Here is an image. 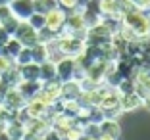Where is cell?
<instances>
[{
    "mask_svg": "<svg viewBox=\"0 0 150 140\" xmlns=\"http://www.w3.org/2000/svg\"><path fill=\"white\" fill-rule=\"evenodd\" d=\"M121 23H123L125 27H129V29L137 35L139 40L146 39V37L150 35V19H148V13L141 12V10H131V12H127L121 18Z\"/></svg>",
    "mask_w": 150,
    "mask_h": 140,
    "instance_id": "cell-1",
    "label": "cell"
},
{
    "mask_svg": "<svg viewBox=\"0 0 150 140\" xmlns=\"http://www.w3.org/2000/svg\"><path fill=\"white\" fill-rule=\"evenodd\" d=\"M56 42V48L60 50V54L62 56H67V58H77L81 56V54L85 52V40H79V39H75V37H62V39H56L54 40Z\"/></svg>",
    "mask_w": 150,
    "mask_h": 140,
    "instance_id": "cell-2",
    "label": "cell"
},
{
    "mask_svg": "<svg viewBox=\"0 0 150 140\" xmlns=\"http://www.w3.org/2000/svg\"><path fill=\"white\" fill-rule=\"evenodd\" d=\"M12 37H16V39H18L23 46H27V48H31V46H35V44L39 42V35H37V31L33 29L27 21H19L18 29H16V33H13Z\"/></svg>",
    "mask_w": 150,
    "mask_h": 140,
    "instance_id": "cell-3",
    "label": "cell"
},
{
    "mask_svg": "<svg viewBox=\"0 0 150 140\" xmlns=\"http://www.w3.org/2000/svg\"><path fill=\"white\" fill-rule=\"evenodd\" d=\"M66 15H67L66 10H62L60 6H54V8H50L48 12L44 13V19H46V25L44 27L54 31V33H58V31L66 25Z\"/></svg>",
    "mask_w": 150,
    "mask_h": 140,
    "instance_id": "cell-4",
    "label": "cell"
},
{
    "mask_svg": "<svg viewBox=\"0 0 150 140\" xmlns=\"http://www.w3.org/2000/svg\"><path fill=\"white\" fill-rule=\"evenodd\" d=\"M75 67H77V63H75L73 58H67V56L60 58L56 61V79L60 83L71 81L73 79V73H75Z\"/></svg>",
    "mask_w": 150,
    "mask_h": 140,
    "instance_id": "cell-5",
    "label": "cell"
},
{
    "mask_svg": "<svg viewBox=\"0 0 150 140\" xmlns=\"http://www.w3.org/2000/svg\"><path fill=\"white\" fill-rule=\"evenodd\" d=\"M0 104L4 106V108H8V110H12V111H19V110L25 108L27 100L23 98V94L18 90V88L12 87V88H8V92L4 94V98H2Z\"/></svg>",
    "mask_w": 150,
    "mask_h": 140,
    "instance_id": "cell-6",
    "label": "cell"
},
{
    "mask_svg": "<svg viewBox=\"0 0 150 140\" xmlns=\"http://www.w3.org/2000/svg\"><path fill=\"white\" fill-rule=\"evenodd\" d=\"M10 10L19 21H27L29 15L35 12L33 0H10Z\"/></svg>",
    "mask_w": 150,
    "mask_h": 140,
    "instance_id": "cell-7",
    "label": "cell"
},
{
    "mask_svg": "<svg viewBox=\"0 0 150 140\" xmlns=\"http://www.w3.org/2000/svg\"><path fill=\"white\" fill-rule=\"evenodd\" d=\"M144 100L139 96L137 92H131V94H119V110L121 113H129V111H137L142 108Z\"/></svg>",
    "mask_w": 150,
    "mask_h": 140,
    "instance_id": "cell-8",
    "label": "cell"
},
{
    "mask_svg": "<svg viewBox=\"0 0 150 140\" xmlns=\"http://www.w3.org/2000/svg\"><path fill=\"white\" fill-rule=\"evenodd\" d=\"M106 69H108V61H94V63H91V65L85 69V73H87V79L94 81V83L102 84L104 83V77H106Z\"/></svg>",
    "mask_w": 150,
    "mask_h": 140,
    "instance_id": "cell-9",
    "label": "cell"
},
{
    "mask_svg": "<svg viewBox=\"0 0 150 140\" xmlns=\"http://www.w3.org/2000/svg\"><path fill=\"white\" fill-rule=\"evenodd\" d=\"M81 84L79 81H66V83H62V87H60V98L62 100H77V98L81 96Z\"/></svg>",
    "mask_w": 150,
    "mask_h": 140,
    "instance_id": "cell-10",
    "label": "cell"
},
{
    "mask_svg": "<svg viewBox=\"0 0 150 140\" xmlns=\"http://www.w3.org/2000/svg\"><path fill=\"white\" fill-rule=\"evenodd\" d=\"M16 88H18V90L23 94V98H25V100H31V98H35L37 94L40 92L42 83H40V81H21V83H19Z\"/></svg>",
    "mask_w": 150,
    "mask_h": 140,
    "instance_id": "cell-11",
    "label": "cell"
},
{
    "mask_svg": "<svg viewBox=\"0 0 150 140\" xmlns=\"http://www.w3.org/2000/svg\"><path fill=\"white\" fill-rule=\"evenodd\" d=\"M56 79V63L52 60H46L39 63V81L40 83H48Z\"/></svg>",
    "mask_w": 150,
    "mask_h": 140,
    "instance_id": "cell-12",
    "label": "cell"
},
{
    "mask_svg": "<svg viewBox=\"0 0 150 140\" xmlns=\"http://www.w3.org/2000/svg\"><path fill=\"white\" fill-rule=\"evenodd\" d=\"M100 134H110V136H115L119 138L121 136V125L117 123V119H104L100 123Z\"/></svg>",
    "mask_w": 150,
    "mask_h": 140,
    "instance_id": "cell-13",
    "label": "cell"
},
{
    "mask_svg": "<svg viewBox=\"0 0 150 140\" xmlns=\"http://www.w3.org/2000/svg\"><path fill=\"white\" fill-rule=\"evenodd\" d=\"M18 69L21 75V81H39V63L31 61L25 65H18Z\"/></svg>",
    "mask_w": 150,
    "mask_h": 140,
    "instance_id": "cell-14",
    "label": "cell"
},
{
    "mask_svg": "<svg viewBox=\"0 0 150 140\" xmlns=\"http://www.w3.org/2000/svg\"><path fill=\"white\" fill-rule=\"evenodd\" d=\"M31 58L35 63H42L50 58L48 52V44H42V42H37L35 46H31Z\"/></svg>",
    "mask_w": 150,
    "mask_h": 140,
    "instance_id": "cell-15",
    "label": "cell"
},
{
    "mask_svg": "<svg viewBox=\"0 0 150 140\" xmlns=\"http://www.w3.org/2000/svg\"><path fill=\"white\" fill-rule=\"evenodd\" d=\"M4 48H6V56H10L13 60V58L18 56L19 52H21V48H23V44L19 42L18 39H16V37H12V39L8 40V42L4 44Z\"/></svg>",
    "mask_w": 150,
    "mask_h": 140,
    "instance_id": "cell-16",
    "label": "cell"
},
{
    "mask_svg": "<svg viewBox=\"0 0 150 140\" xmlns=\"http://www.w3.org/2000/svg\"><path fill=\"white\" fill-rule=\"evenodd\" d=\"M83 21H85V27L87 29H91V27L98 25V23L102 21V15L100 13H94V12H88V10H83Z\"/></svg>",
    "mask_w": 150,
    "mask_h": 140,
    "instance_id": "cell-17",
    "label": "cell"
},
{
    "mask_svg": "<svg viewBox=\"0 0 150 140\" xmlns=\"http://www.w3.org/2000/svg\"><path fill=\"white\" fill-rule=\"evenodd\" d=\"M27 23L33 27L35 31H40L44 25H46V19H44V13H39V12H33L27 19Z\"/></svg>",
    "mask_w": 150,
    "mask_h": 140,
    "instance_id": "cell-18",
    "label": "cell"
},
{
    "mask_svg": "<svg viewBox=\"0 0 150 140\" xmlns=\"http://www.w3.org/2000/svg\"><path fill=\"white\" fill-rule=\"evenodd\" d=\"M31 61H33V58H31V48H27V46H23L21 52L13 58V63H16V65H25V63H31Z\"/></svg>",
    "mask_w": 150,
    "mask_h": 140,
    "instance_id": "cell-19",
    "label": "cell"
},
{
    "mask_svg": "<svg viewBox=\"0 0 150 140\" xmlns=\"http://www.w3.org/2000/svg\"><path fill=\"white\" fill-rule=\"evenodd\" d=\"M135 87H137L135 79H123L121 83L117 84V88H115V90H117L119 94H131V92H135Z\"/></svg>",
    "mask_w": 150,
    "mask_h": 140,
    "instance_id": "cell-20",
    "label": "cell"
},
{
    "mask_svg": "<svg viewBox=\"0 0 150 140\" xmlns=\"http://www.w3.org/2000/svg\"><path fill=\"white\" fill-rule=\"evenodd\" d=\"M37 35H39V42H42V44H50V42L56 40V33L50 31V29H46V27H42L40 31H37Z\"/></svg>",
    "mask_w": 150,
    "mask_h": 140,
    "instance_id": "cell-21",
    "label": "cell"
},
{
    "mask_svg": "<svg viewBox=\"0 0 150 140\" xmlns=\"http://www.w3.org/2000/svg\"><path fill=\"white\" fill-rule=\"evenodd\" d=\"M83 134L93 136V138H98V136H100V123H91V121H88L87 125L83 127Z\"/></svg>",
    "mask_w": 150,
    "mask_h": 140,
    "instance_id": "cell-22",
    "label": "cell"
},
{
    "mask_svg": "<svg viewBox=\"0 0 150 140\" xmlns=\"http://www.w3.org/2000/svg\"><path fill=\"white\" fill-rule=\"evenodd\" d=\"M16 15L12 13V10H10V4H2L0 6V25H4V23H8L10 19H13Z\"/></svg>",
    "mask_w": 150,
    "mask_h": 140,
    "instance_id": "cell-23",
    "label": "cell"
},
{
    "mask_svg": "<svg viewBox=\"0 0 150 140\" xmlns=\"http://www.w3.org/2000/svg\"><path fill=\"white\" fill-rule=\"evenodd\" d=\"M16 63H13V60L10 56H0V75L4 73V71H8L10 67H13Z\"/></svg>",
    "mask_w": 150,
    "mask_h": 140,
    "instance_id": "cell-24",
    "label": "cell"
},
{
    "mask_svg": "<svg viewBox=\"0 0 150 140\" xmlns=\"http://www.w3.org/2000/svg\"><path fill=\"white\" fill-rule=\"evenodd\" d=\"M58 6L66 12H71V10L77 8V0H58Z\"/></svg>",
    "mask_w": 150,
    "mask_h": 140,
    "instance_id": "cell-25",
    "label": "cell"
},
{
    "mask_svg": "<svg viewBox=\"0 0 150 140\" xmlns=\"http://www.w3.org/2000/svg\"><path fill=\"white\" fill-rule=\"evenodd\" d=\"M42 138H44V140H64V138H62V134H60L56 129H52V127H50L48 131L42 134Z\"/></svg>",
    "mask_w": 150,
    "mask_h": 140,
    "instance_id": "cell-26",
    "label": "cell"
},
{
    "mask_svg": "<svg viewBox=\"0 0 150 140\" xmlns=\"http://www.w3.org/2000/svg\"><path fill=\"white\" fill-rule=\"evenodd\" d=\"M10 39H12V35H10L8 31H6L4 27L0 25V44H6V42H8Z\"/></svg>",
    "mask_w": 150,
    "mask_h": 140,
    "instance_id": "cell-27",
    "label": "cell"
},
{
    "mask_svg": "<svg viewBox=\"0 0 150 140\" xmlns=\"http://www.w3.org/2000/svg\"><path fill=\"white\" fill-rule=\"evenodd\" d=\"M8 84H6L4 83V79H2V77H0V102H2V98H4V94H6V92H8Z\"/></svg>",
    "mask_w": 150,
    "mask_h": 140,
    "instance_id": "cell-28",
    "label": "cell"
},
{
    "mask_svg": "<svg viewBox=\"0 0 150 140\" xmlns=\"http://www.w3.org/2000/svg\"><path fill=\"white\" fill-rule=\"evenodd\" d=\"M141 84L144 87V90H146V96L150 98V79H148V81H144V83H141Z\"/></svg>",
    "mask_w": 150,
    "mask_h": 140,
    "instance_id": "cell-29",
    "label": "cell"
},
{
    "mask_svg": "<svg viewBox=\"0 0 150 140\" xmlns=\"http://www.w3.org/2000/svg\"><path fill=\"white\" fill-rule=\"evenodd\" d=\"M98 140H119V138H115V136H110V134H100V136H98Z\"/></svg>",
    "mask_w": 150,
    "mask_h": 140,
    "instance_id": "cell-30",
    "label": "cell"
},
{
    "mask_svg": "<svg viewBox=\"0 0 150 140\" xmlns=\"http://www.w3.org/2000/svg\"><path fill=\"white\" fill-rule=\"evenodd\" d=\"M142 108L150 111V98H146V100H144V104H142Z\"/></svg>",
    "mask_w": 150,
    "mask_h": 140,
    "instance_id": "cell-31",
    "label": "cell"
},
{
    "mask_svg": "<svg viewBox=\"0 0 150 140\" xmlns=\"http://www.w3.org/2000/svg\"><path fill=\"white\" fill-rule=\"evenodd\" d=\"M79 140H98V138H93V136H87V134H83Z\"/></svg>",
    "mask_w": 150,
    "mask_h": 140,
    "instance_id": "cell-32",
    "label": "cell"
},
{
    "mask_svg": "<svg viewBox=\"0 0 150 140\" xmlns=\"http://www.w3.org/2000/svg\"><path fill=\"white\" fill-rule=\"evenodd\" d=\"M2 4H10V0H0V6Z\"/></svg>",
    "mask_w": 150,
    "mask_h": 140,
    "instance_id": "cell-33",
    "label": "cell"
},
{
    "mask_svg": "<svg viewBox=\"0 0 150 140\" xmlns=\"http://www.w3.org/2000/svg\"><path fill=\"white\" fill-rule=\"evenodd\" d=\"M148 19H150V13H148ZM148 37H150V35H148Z\"/></svg>",
    "mask_w": 150,
    "mask_h": 140,
    "instance_id": "cell-34",
    "label": "cell"
}]
</instances>
